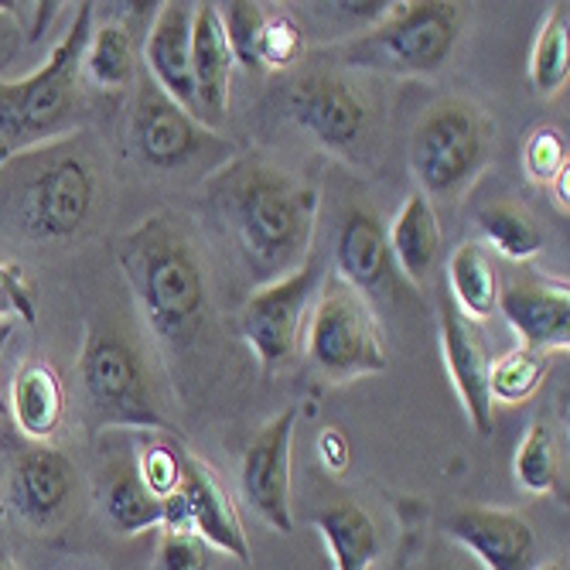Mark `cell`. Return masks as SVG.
Wrapping results in <instances>:
<instances>
[{"instance_id": "cell-1", "label": "cell", "mask_w": 570, "mask_h": 570, "mask_svg": "<svg viewBox=\"0 0 570 570\" xmlns=\"http://www.w3.org/2000/svg\"><path fill=\"white\" fill-rule=\"evenodd\" d=\"M213 195L246 271L261 284L287 277L311 256L322 202L311 185L249 154L216 175Z\"/></svg>"}, {"instance_id": "cell-2", "label": "cell", "mask_w": 570, "mask_h": 570, "mask_svg": "<svg viewBox=\"0 0 570 570\" xmlns=\"http://www.w3.org/2000/svg\"><path fill=\"white\" fill-rule=\"evenodd\" d=\"M117 261L150 332L175 348L191 345L205 322V274L175 216H147L134 226Z\"/></svg>"}, {"instance_id": "cell-3", "label": "cell", "mask_w": 570, "mask_h": 570, "mask_svg": "<svg viewBox=\"0 0 570 570\" xmlns=\"http://www.w3.org/2000/svg\"><path fill=\"white\" fill-rule=\"evenodd\" d=\"M92 8L96 4H76L69 31L35 72L0 79V168L31 147L76 134L82 117V51L92 35Z\"/></svg>"}, {"instance_id": "cell-4", "label": "cell", "mask_w": 570, "mask_h": 570, "mask_svg": "<svg viewBox=\"0 0 570 570\" xmlns=\"http://www.w3.org/2000/svg\"><path fill=\"white\" fill-rule=\"evenodd\" d=\"M21 233L31 239H66L89 219L96 198V158L79 130L31 147L4 165Z\"/></svg>"}, {"instance_id": "cell-5", "label": "cell", "mask_w": 570, "mask_h": 570, "mask_svg": "<svg viewBox=\"0 0 570 570\" xmlns=\"http://www.w3.org/2000/svg\"><path fill=\"white\" fill-rule=\"evenodd\" d=\"M489 154L492 120L464 96L431 102L410 134V171L431 205L469 191L485 171Z\"/></svg>"}, {"instance_id": "cell-6", "label": "cell", "mask_w": 570, "mask_h": 570, "mask_svg": "<svg viewBox=\"0 0 570 570\" xmlns=\"http://www.w3.org/2000/svg\"><path fill=\"white\" fill-rule=\"evenodd\" d=\"M461 4L448 0H410L393 4L383 21L338 48L345 69L383 76H434L458 45Z\"/></svg>"}, {"instance_id": "cell-7", "label": "cell", "mask_w": 570, "mask_h": 570, "mask_svg": "<svg viewBox=\"0 0 570 570\" xmlns=\"http://www.w3.org/2000/svg\"><path fill=\"white\" fill-rule=\"evenodd\" d=\"M79 390L96 428H137L178 438V428L165 417L154 396L144 355L117 332H86L79 352Z\"/></svg>"}, {"instance_id": "cell-8", "label": "cell", "mask_w": 570, "mask_h": 570, "mask_svg": "<svg viewBox=\"0 0 570 570\" xmlns=\"http://www.w3.org/2000/svg\"><path fill=\"white\" fill-rule=\"evenodd\" d=\"M307 362L325 383H352L390 370V352L373 304L328 267L304 332Z\"/></svg>"}, {"instance_id": "cell-9", "label": "cell", "mask_w": 570, "mask_h": 570, "mask_svg": "<svg viewBox=\"0 0 570 570\" xmlns=\"http://www.w3.org/2000/svg\"><path fill=\"white\" fill-rule=\"evenodd\" d=\"M328 261L311 253L307 261L281 281L261 284L239 311V335L264 370H281L297 355L307 311L315 307Z\"/></svg>"}, {"instance_id": "cell-10", "label": "cell", "mask_w": 570, "mask_h": 570, "mask_svg": "<svg viewBox=\"0 0 570 570\" xmlns=\"http://www.w3.org/2000/svg\"><path fill=\"white\" fill-rule=\"evenodd\" d=\"M127 140H130V150L154 171H181L198 158H209L223 144L188 110H181L178 102L144 72V66L134 82Z\"/></svg>"}, {"instance_id": "cell-11", "label": "cell", "mask_w": 570, "mask_h": 570, "mask_svg": "<svg viewBox=\"0 0 570 570\" xmlns=\"http://www.w3.org/2000/svg\"><path fill=\"white\" fill-rule=\"evenodd\" d=\"M332 274L345 281L352 291H358L370 304L376 301H403L417 294V287L406 284L400 274L390 243H386V226L380 223L376 213L366 205H352L342 216L338 236H335V253H332Z\"/></svg>"}, {"instance_id": "cell-12", "label": "cell", "mask_w": 570, "mask_h": 570, "mask_svg": "<svg viewBox=\"0 0 570 570\" xmlns=\"http://www.w3.org/2000/svg\"><path fill=\"white\" fill-rule=\"evenodd\" d=\"M294 431H297V406H287L246 444V454L239 464L243 499L277 533L294 530V512H291Z\"/></svg>"}, {"instance_id": "cell-13", "label": "cell", "mask_w": 570, "mask_h": 570, "mask_svg": "<svg viewBox=\"0 0 570 570\" xmlns=\"http://www.w3.org/2000/svg\"><path fill=\"white\" fill-rule=\"evenodd\" d=\"M291 117L304 127L322 147L345 154L370 130V107L332 69H311L294 79L291 86Z\"/></svg>"}, {"instance_id": "cell-14", "label": "cell", "mask_w": 570, "mask_h": 570, "mask_svg": "<svg viewBox=\"0 0 570 570\" xmlns=\"http://www.w3.org/2000/svg\"><path fill=\"white\" fill-rule=\"evenodd\" d=\"M438 332H441V355L448 380L461 400V410L475 434L489 438L495 421H492V403H489V342L482 338V325L464 318L461 311L451 304V297H441L438 307Z\"/></svg>"}, {"instance_id": "cell-15", "label": "cell", "mask_w": 570, "mask_h": 570, "mask_svg": "<svg viewBox=\"0 0 570 570\" xmlns=\"http://www.w3.org/2000/svg\"><path fill=\"white\" fill-rule=\"evenodd\" d=\"M499 311L520 335V345L537 352H567L570 345V287L540 274H515L499 287Z\"/></svg>"}, {"instance_id": "cell-16", "label": "cell", "mask_w": 570, "mask_h": 570, "mask_svg": "<svg viewBox=\"0 0 570 570\" xmlns=\"http://www.w3.org/2000/svg\"><path fill=\"white\" fill-rule=\"evenodd\" d=\"M444 530L489 570H537V533L515 509L464 505L448 515Z\"/></svg>"}, {"instance_id": "cell-17", "label": "cell", "mask_w": 570, "mask_h": 570, "mask_svg": "<svg viewBox=\"0 0 570 570\" xmlns=\"http://www.w3.org/2000/svg\"><path fill=\"white\" fill-rule=\"evenodd\" d=\"M233 48L219 18V4H195L191 14V82L198 124L205 130L223 127L233 96Z\"/></svg>"}, {"instance_id": "cell-18", "label": "cell", "mask_w": 570, "mask_h": 570, "mask_svg": "<svg viewBox=\"0 0 570 570\" xmlns=\"http://www.w3.org/2000/svg\"><path fill=\"white\" fill-rule=\"evenodd\" d=\"M76 489V464L51 444H31L11 469V505L28 527H51Z\"/></svg>"}, {"instance_id": "cell-19", "label": "cell", "mask_w": 570, "mask_h": 570, "mask_svg": "<svg viewBox=\"0 0 570 570\" xmlns=\"http://www.w3.org/2000/svg\"><path fill=\"white\" fill-rule=\"evenodd\" d=\"M191 14L195 4H178V0L161 4L147 31L140 66L181 110H188L198 120L195 82H191Z\"/></svg>"}, {"instance_id": "cell-20", "label": "cell", "mask_w": 570, "mask_h": 570, "mask_svg": "<svg viewBox=\"0 0 570 570\" xmlns=\"http://www.w3.org/2000/svg\"><path fill=\"white\" fill-rule=\"evenodd\" d=\"M181 495L188 499L191 509V523L195 533L209 543L213 550L249 563L253 550H249V537L243 527V515L236 509V502L229 499L226 485L219 482V475L205 464L202 458L185 451V479H181Z\"/></svg>"}, {"instance_id": "cell-21", "label": "cell", "mask_w": 570, "mask_h": 570, "mask_svg": "<svg viewBox=\"0 0 570 570\" xmlns=\"http://www.w3.org/2000/svg\"><path fill=\"white\" fill-rule=\"evenodd\" d=\"M8 413L31 444H45L56 438L66 417V386L51 362L28 358L18 370L8 393Z\"/></svg>"}, {"instance_id": "cell-22", "label": "cell", "mask_w": 570, "mask_h": 570, "mask_svg": "<svg viewBox=\"0 0 570 570\" xmlns=\"http://www.w3.org/2000/svg\"><path fill=\"white\" fill-rule=\"evenodd\" d=\"M386 243L406 284L413 287L428 284V277L434 274L444 253V233H441L434 205L421 191L406 195L396 219L386 226Z\"/></svg>"}, {"instance_id": "cell-23", "label": "cell", "mask_w": 570, "mask_h": 570, "mask_svg": "<svg viewBox=\"0 0 570 570\" xmlns=\"http://www.w3.org/2000/svg\"><path fill=\"white\" fill-rule=\"evenodd\" d=\"M499 271L492 253L479 239H464L448 256V297L464 318L475 325L489 322L499 311Z\"/></svg>"}, {"instance_id": "cell-24", "label": "cell", "mask_w": 570, "mask_h": 570, "mask_svg": "<svg viewBox=\"0 0 570 570\" xmlns=\"http://www.w3.org/2000/svg\"><path fill=\"white\" fill-rule=\"evenodd\" d=\"M102 512L120 537H140L147 530H161V499L150 495L137 475V464L120 458L114 461L99 485Z\"/></svg>"}, {"instance_id": "cell-25", "label": "cell", "mask_w": 570, "mask_h": 570, "mask_svg": "<svg viewBox=\"0 0 570 570\" xmlns=\"http://www.w3.org/2000/svg\"><path fill=\"white\" fill-rule=\"evenodd\" d=\"M475 223L482 229L479 243L489 253H499L509 264H527L543 249V233H540L533 213L512 195L489 198L475 213Z\"/></svg>"}, {"instance_id": "cell-26", "label": "cell", "mask_w": 570, "mask_h": 570, "mask_svg": "<svg viewBox=\"0 0 570 570\" xmlns=\"http://www.w3.org/2000/svg\"><path fill=\"white\" fill-rule=\"evenodd\" d=\"M318 533L328 543L335 570H370L380 557V533L370 520V512L352 499L328 502L318 520Z\"/></svg>"}, {"instance_id": "cell-27", "label": "cell", "mask_w": 570, "mask_h": 570, "mask_svg": "<svg viewBox=\"0 0 570 570\" xmlns=\"http://www.w3.org/2000/svg\"><path fill=\"white\" fill-rule=\"evenodd\" d=\"M140 76V51L134 45L130 28L124 24H99L89 35L82 51V82L99 92H127Z\"/></svg>"}, {"instance_id": "cell-28", "label": "cell", "mask_w": 570, "mask_h": 570, "mask_svg": "<svg viewBox=\"0 0 570 570\" xmlns=\"http://www.w3.org/2000/svg\"><path fill=\"white\" fill-rule=\"evenodd\" d=\"M570 82V8L553 4L530 51V86L540 96H557Z\"/></svg>"}, {"instance_id": "cell-29", "label": "cell", "mask_w": 570, "mask_h": 570, "mask_svg": "<svg viewBox=\"0 0 570 570\" xmlns=\"http://www.w3.org/2000/svg\"><path fill=\"white\" fill-rule=\"evenodd\" d=\"M553 366L550 352H537L527 345H515L489 362V403L502 406H520L527 403L547 380Z\"/></svg>"}, {"instance_id": "cell-30", "label": "cell", "mask_w": 570, "mask_h": 570, "mask_svg": "<svg viewBox=\"0 0 570 570\" xmlns=\"http://www.w3.org/2000/svg\"><path fill=\"white\" fill-rule=\"evenodd\" d=\"M512 475L533 495H563L560 485V454L547 424L527 428L520 448L512 454Z\"/></svg>"}, {"instance_id": "cell-31", "label": "cell", "mask_w": 570, "mask_h": 570, "mask_svg": "<svg viewBox=\"0 0 570 570\" xmlns=\"http://www.w3.org/2000/svg\"><path fill=\"white\" fill-rule=\"evenodd\" d=\"M219 18L226 28V41L233 48L236 66L249 69V72H264L261 69V35H264V21L267 11L253 0H236V4H219Z\"/></svg>"}, {"instance_id": "cell-32", "label": "cell", "mask_w": 570, "mask_h": 570, "mask_svg": "<svg viewBox=\"0 0 570 570\" xmlns=\"http://www.w3.org/2000/svg\"><path fill=\"white\" fill-rule=\"evenodd\" d=\"M137 475L147 485L150 495L168 499L181 489L185 479V448L171 444V441H144L137 451Z\"/></svg>"}, {"instance_id": "cell-33", "label": "cell", "mask_w": 570, "mask_h": 570, "mask_svg": "<svg viewBox=\"0 0 570 570\" xmlns=\"http://www.w3.org/2000/svg\"><path fill=\"white\" fill-rule=\"evenodd\" d=\"M523 171L530 185L550 188L560 175L570 171L567 158V137L557 127H537L523 144Z\"/></svg>"}, {"instance_id": "cell-34", "label": "cell", "mask_w": 570, "mask_h": 570, "mask_svg": "<svg viewBox=\"0 0 570 570\" xmlns=\"http://www.w3.org/2000/svg\"><path fill=\"white\" fill-rule=\"evenodd\" d=\"M304 31L291 14H271L264 21L261 35V69L264 72H284L294 69L304 59Z\"/></svg>"}, {"instance_id": "cell-35", "label": "cell", "mask_w": 570, "mask_h": 570, "mask_svg": "<svg viewBox=\"0 0 570 570\" xmlns=\"http://www.w3.org/2000/svg\"><path fill=\"white\" fill-rule=\"evenodd\" d=\"M154 570H213V547L191 530L188 533L161 530Z\"/></svg>"}, {"instance_id": "cell-36", "label": "cell", "mask_w": 570, "mask_h": 570, "mask_svg": "<svg viewBox=\"0 0 570 570\" xmlns=\"http://www.w3.org/2000/svg\"><path fill=\"white\" fill-rule=\"evenodd\" d=\"M35 318H38L35 291L24 281V271L18 264H0V322L35 325Z\"/></svg>"}, {"instance_id": "cell-37", "label": "cell", "mask_w": 570, "mask_h": 570, "mask_svg": "<svg viewBox=\"0 0 570 570\" xmlns=\"http://www.w3.org/2000/svg\"><path fill=\"white\" fill-rule=\"evenodd\" d=\"M318 461L328 475H345L348 464H352V448H348V438L338 431V428H322L318 431Z\"/></svg>"}, {"instance_id": "cell-38", "label": "cell", "mask_w": 570, "mask_h": 570, "mask_svg": "<svg viewBox=\"0 0 570 570\" xmlns=\"http://www.w3.org/2000/svg\"><path fill=\"white\" fill-rule=\"evenodd\" d=\"M21 35H24V31H21L18 18H14L8 8H0V72H4V69L11 66V59L21 51V45H24Z\"/></svg>"}, {"instance_id": "cell-39", "label": "cell", "mask_w": 570, "mask_h": 570, "mask_svg": "<svg viewBox=\"0 0 570 570\" xmlns=\"http://www.w3.org/2000/svg\"><path fill=\"white\" fill-rule=\"evenodd\" d=\"M11 332H14V322H0V352H4ZM0 417H8V393H4V383H0Z\"/></svg>"}, {"instance_id": "cell-40", "label": "cell", "mask_w": 570, "mask_h": 570, "mask_svg": "<svg viewBox=\"0 0 570 570\" xmlns=\"http://www.w3.org/2000/svg\"><path fill=\"white\" fill-rule=\"evenodd\" d=\"M0 570H14V563H11V557L0 550Z\"/></svg>"}, {"instance_id": "cell-41", "label": "cell", "mask_w": 570, "mask_h": 570, "mask_svg": "<svg viewBox=\"0 0 570 570\" xmlns=\"http://www.w3.org/2000/svg\"><path fill=\"white\" fill-rule=\"evenodd\" d=\"M540 570H563V567H560V563H543Z\"/></svg>"}, {"instance_id": "cell-42", "label": "cell", "mask_w": 570, "mask_h": 570, "mask_svg": "<svg viewBox=\"0 0 570 570\" xmlns=\"http://www.w3.org/2000/svg\"><path fill=\"white\" fill-rule=\"evenodd\" d=\"M0 509H4V492H0Z\"/></svg>"}]
</instances>
